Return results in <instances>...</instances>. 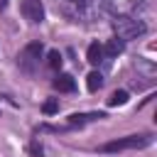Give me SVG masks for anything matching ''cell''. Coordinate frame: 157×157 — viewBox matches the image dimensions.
Here are the masks:
<instances>
[{"instance_id": "obj_1", "label": "cell", "mask_w": 157, "mask_h": 157, "mask_svg": "<svg viewBox=\"0 0 157 157\" xmlns=\"http://www.w3.org/2000/svg\"><path fill=\"white\" fill-rule=\"evenodd\" d=\"M152 142V135L142 132V135H128V137H120V140H110L105 145H101V152H123V150H140V147H147Z\"/></svg>"}, {"instance_id": "obj_2", "label": "cell", "mask_w": 157, "mask_h": 157, "mask_svg": "<svg viewBox=\"0 0 157 157\" xmlns=\"http://www.w3.org/2000/svg\"><path fill=\"white\" fill-rule=\"evenodd\" d=\"M113 29H115V37H118V39H123V42H128V39H135V37L145 34V25H142L140 20L128 17V15L115 17V20H113Z\"/></svg>"}, {"instance_id": "obj_3", "label": "cell", "mask_w": 157, "mask_h": 157, "mask_svg": "<svg viewBox=\"0 0 157 157\" xmlns=\"http://www.w3.org/2000/svg\"><path fill=\"white\" fill-rule=\"evenodd\" d=\"M39 59H42V42H29V44H27V47L20 52L17 64H20V69H22V71L32 74V71L37 69Z\"/></svg>"}, {"instance_id": "obj_4", "label": "cell", "mask_w": 157, "mask_h": 157, "mask_svg": "<svg viewBox=\"0 0 157 157\" xmlns=\"http://www.w3.org/2000/svg\"><path fill=\"white\" fill-rule=\"evenodd\" d=\"M20 10H22L25 20H29V22H42L44 20V7H42L39 0H22Z\"/></svg>"}, {"instance_id": "obj_5", "label": "cell", "mask_w": 157, "mask_h": 157, "mask_svg": "<svg viewBox=\"0 0 157 157\" xmlns=\"http://www.w3.org/2000/svg\"><path fill=\"white\" fill-rule=\"evenodd\" d=\"M54 88L61 91V93H71V91L76 88V81H74V76H69V74H59V76L54 78Z\"/></svg>"}, {"instance_id": "obj_6", "label": "cell", "mask_w": 157, "mask_h": 157, "mask_svg": "<svg viewBox=\"0 0 157 157\" xmlns=\"http://www.w3.org/2000/svg\"><path fill=\"white\" fill-rule=\"evenodd\" d=\"M86 59H88V64H98V61L103 59V47H101L98 42L88 44V49H86Z\"/></svg>"}, {"instance_id": "obj_7", "label": "cell", "mask_w": 157, "mask_h": 157, "mask_svg": "<svg viewBox=\"0 0 157 157\" xmlns=\"http://www.w3.org/2000/svg\"><path fill=\"white\" fill-rule=\"evenodd\" d=\"M123 49H125V42H123V39H118V37H115V39H110V42L103 47V52H105L108 56H118Z\"/></svg>"}, {"instance_id": "obj_8", "label": "cell", "mask_w": 157, "mask_h": 157, "mask_svg": "<svg viewBox=\"0 0 157 157\" xmlns=\"http://www.w3.org/2000/svg\"><path fill=\"white\" fill-rule=\"evenodd\" d=\"M101 118H105V115H103V113H88V115H83V113H81V115L74 113V115L69 118V123H71V125H83L86 120H101Z\"/></svg>"}, {"instance_id": "obj_9", "label": "cell", "mask_w": 157, "mask_h": 157, "mask_svg": "<svg viewBox=\"0 0 157 157\" xmlns=\"http://www.w3.org/2000/svg\"><path fill=\"white\" fill-rule=\"evenodd\" d=\"M86 86H88V91H98V88L103 86V76H101L98 71H91V74H88V81H86Z\"/></svg>"}, {"instance_id": "obj_10", "label": "cell", "mask_w": 157, "mask_h": 157, "mask_svg": "<svg viewBox=\"0 0 157 157\" xmlns=\"http://www.w3.org/2000/svg\"><path fill=\"white\" fill-rule=\"evenodd\" d=\"M125 101H128V93H125V91H115V93H110L108 105H123Z\"/></svg>"}, {"instance_id": "obj_11", "label": "cell", "mask_w": 157, "mask_h": 157, "mask_svg": "<svg viewBox=\"0 0 157 157\" xmlns=\"http://www.w3.org/2000/svg\"><path fill=\"white\" fill-rule=\"evenodd\" d=\"M47 64H49L52 69H59V66H61V54H59L56 49H52L49 56H47Z\"/></svg>"}, {"instance_id": "obj_12", "label": "cell", "mask_w": 157, "mask_h": 157, "mask_svg": "<svg viewBox=\"0 0 157 157\" xmlns=\"http://www.w3.org/2000/svg\"><path fill=\"white\" fill-rule=\"evenodd\" d=\"M42 110H44L47 115H52V113H56V110H59V103H56V101L52 98V101H47V103L42 105Z\"/></svg>"}, {"instance_id": "obj_13", "label": "cell", "mask_w": 157, "mask_h": 157, "mask_svg": "<svg viewBox=\"0 0 157 157\" xmlns=\"http://www.w3.org/2000/svg\"><path fill=\"white\" fill-rule=\"evenodd\" d=\"M5 5H7V0H0V7H5Z\"/></svg>"}, {"instance_id": "obj_14", "label": "cell", "mask_w": 157, "mask_h": 157, "mask_svg": "<svg viewBox=\"0 0 157 157\" xmlns=\"http://www.w3.org/2000/svg\"><path fill=\"white\" fill-rule=\"evenodd\" d=\"M71 2H83V0H71Z\"/></svg>"}]
</instances>
